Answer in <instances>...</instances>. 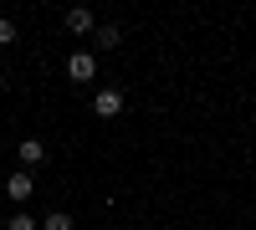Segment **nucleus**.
<instances>
[{
  "instance_id": "nucleus-11",
  "label": "nucleus",
  "mask_w": 256,
  "mask_h": 230,
  "mask_svg": "<svg viewBox=\"0 0 256 230\" xmlns=\"http://www.w3.org/2000/svg\"><path fill=\"white\" fill-rule=\"evenodd\" d=\"M251 108H256V87H251Z\"/></svg>"
},
{
  "instance_id": "nucleus-5",
  "label": "nucleus",
  "mask_w": 256,
  "mask_h": 230,
  "mask_svg": "<svg viewBox=\"0 0 256 230\" xmlns=\"http://www.w3.org/2000/svg\"><path fill=\"white\" fill-rule=\"evenodd\" d=\"M16 159H20V169H36V164H46V143H41V138H26V143H20V149H16Z\"/></svg>"
},
{
  "instance_id": "nucleus-10",
  "label": "nucleus",
  "mask_w": 256,
  "mask_h": 230,
  "mask_svg": "<svg viewBox=\"0 0 256 230\" xmlns=\"http://www.w3.org/2000/svg\"><path fill=\"white\" fill-rule=\"evenodd\" d=\"M0 92H6V72H0Z\"/></svg>"
},
{
  "instance_id": "nucleus-2",
  "label": "nucleus",
  "mask_w": 256,
  "mask_h": 230,
  "mask_svg": "<svg viewBox=\"0 0 256 230\" xmlns=\"http://www.w3.org/2000/svg\"><path fill=\"white\" fill-rule=\"evenodd\" d=\"M67 77H72V82H98V51H88V46L72 51V56H67Z\"/></svg>"
},
{
  "instance_id": "nucleus-9",
  "label": "nucleus",
  "mask_w": 256,
  "mask_h": 230,
  "mask_svg": "<svg viewBox=\"0 0 256 230\" xmlns=\"http://www.w3.org/2000/svg\"><path fill=\"white\" fill-rule=\"evenodd\" d=\"M0 46H16V20L0 15Z\"/></svg>"
},
{
  "instance_id": "nucleus-6",
  "label": "nucleus",
  "mask_w": 256,
  "mask_h": 230,
  "mask_svg": "<svg viewBox=\"0 0 256 230\" xmlns=\"http://www.w3.org/2000/svg\"><path fill=\"white\" fill-rule=\"evenodd\" d=\"M113 46H123V31L118 26H98L92 31V51H113Z\"/></svg>"
},
{
  "instance_id": "nucleus-4",
  "label": "nucleus",
  "mask_w": 256,
  "mask_h": 230,
  "mask_svg": "<svg viewBox=\"0 0 256 230\" xmlns=\"http://www.w3.org/2000/svg\"><path fill=\"white\" fill-rule=\"evenodd\" d=\"M62 26H67L72 36H92V31H98V20H92V10H82V5H72L67 15H62Z\"/></svg>"
},
{
  "instance_id": "nucleus-12",
  "label": "nucleus",
  "mask_w": 256,
  "mask_h": 230,
  "mask_svg": "<svg viewBox=\"0 0 256 230\" xmlns=\"http://www.w3.org/2000/svg\"><path fill=\"white\" fill-rule=\"evenodd\" d=\"M251 72H256V56H251Z\"/></svg>"
},
{
  "instance_id": "nucleus-1",
  "label": "nucleus",
  "mask_w": 256,
  "mask_h": 230,
  "mask_svg": "<svg viewBox=\"0 0 256 230\" xmlns=\"http://www.w3.org/2000/svg\"><path fill=\"white\" fill-rule=\"evenodd\" d=\"M123 102H128V97H123V87H98V92H92V118L113 123V118L123 113Z\"/></svg>"
},
{
  "instance_id": "nucleus-8",
  "label": "nucleus",
  "mask_w": 256,
  "mask_h": 230,
  "mask_svg": "<svg viewBox=\"0 0 256 230\" xmlns=\"http://www.w3.org/2000/svg\"><path fill=\"white\" fill-rule=\"evenodd\" d=\"M41 230H72V215H67V210H52V215H41Z\"/></svg>"
},
{
  "instance_id": "nucleus-3",
  "label": "nucleus",
  "mask_w": 256,
  "mask_h": 230,
  "mask_svg": "<svg viewBox=\"0 0 256 230\" xmlns=\"http://www.w3.org/2000/svg\"><path fill=\"white\" fill-rule=\"evenodd\" d=\"M31 195H36V179H31L26 169H16V174L6 179V200H10V205H26Z\"/></svg>"
},
{
  "instance_id": "nucleus-7",
  "label": "nucleus",
  "mask_w": 256,
  "mask_h": 230,
  "mask_svg": "<svg viewBox=\"0 0 256 230\" xmlns=\"http://www.w3.org/2000/svg\"><path fill=\"white\" fill-rule=\"evenodd\" d=\"M6 230H41V220H36L31 210H10V220H6Z\"/></svg>"
}]
</instances>
